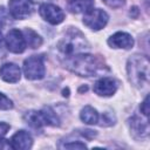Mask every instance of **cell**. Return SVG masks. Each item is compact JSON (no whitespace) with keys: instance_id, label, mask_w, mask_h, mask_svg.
I'll list each match as a JSON object with an SVG mask.
<instances>
[{"instance_id":"1","label":"cell","mask_w":150,"mask_h":150,"mask_svg":"<svg viewBox=\"0 0 150 150\" xmlns=\"http://www.w3.org/2000/svg\"><path fill=\"white\" fill-rule=\"evenodd\" d=\"M66 66L73 73L80 76H96L105 67L103 61L98 56L89 54H76L66 60Z\"/></svg>"},{"instance_id":"2","label":"cell","mask_w":150,"mask_h":150,"mask_svg":"<svg viewBox=\"0 0 150 150\" xmlns=\"http://www.w3.org/2000/svg\"><path fill=\"white\" fill-rule=\"evenodd\" d=\"M129 81L136 88H144L149 83V60L143 55H132L127 64Z\"/></svg>"},{"instance_id":"3","label":"cell","mask_w":150,"mask_h":150,"mask_svg":"<svg viewBox=\"0 0 150 150\" xmlns=\"http://www.w3.org/2000/svg\"><path fill=\"white\" fill-rule=\"evenodd\" d=\"M57 48L60 53L68 59L76 54L87 52L89 49V45L80 30L76 28H70L59 42Z\"/></svg>"},{"instance_id":"4","label":"cell","mask_w":150,"mask_h":150,"mask_svg":"<svg viewBox=\"0 0 150 150\" xmlns=\"http://www.w3.org/2000/svg\"><path fill=\"white\" fill-rule=\"evenodd\" d=\"M23 73L28 80H40L45 76L43 57L40 55H33L25 60Z\"/></svg>"},{"instance_id":"5","label":"cell","mask_w":150,"mask_h":150,"mask_svg":"<svg viewBox=\"0 0 150 150\" xmlns=\"http://www.w3.org/2000/svg\"><path fill=\"white\" fill-rule=\"evenodd\" d=\"M108 14L101 9V8H91L89 9L88 12L84 13V16H83V23L89 27L90 29H94V30H100L102 29L107 22H108Z\"/></svg>"},{"instance_id":"6","label":"cell","mask_w":150,"mask_h":150,"mask_svg":"<svg viewBox=\"0 0 150 150\" xmlns=\"http://www.w3.org/2000/svg\"><path fill=\"white\" fill-rule=\"evenodd\" d=\"M8 8L14 19L21 20L28 18L34 9L32 0H9Z\"/></svg>"},{"instance_id":"7","label":"cell","mask_w":150,"mask_h":150,"mask_svg":"<svg viewBox=\"0 0 150 150\" xmlns=\"http://www.w3.org/2000/svg\"><path fill=\"white\" fill-rule=\"evenodd\" d=\"M39 12H40V15L52 25L61 23L64 19L63 11L53 4H42L39 8Z\"/></svg>"},{"instance_id":"8","label":"cell","mask_w":150,"mask_h":150,"mask_svg":"<svg viewBox=\"0 0 150 150\" xmlns=\"http://www.w3.org/2000/svg\"><path fill=\"white\" fill-rule=\"evenodd\" d=\"M6 46L8 48V50H11L12 53H22L26 49V41H25V36L22 34V32H20L19 29H11L6 38Z\"/></svg>"},{"instance_id":"9","label":"cell","mask_w":150,"mask_h":150,"mask_svg":"<svg viewBox=\"0 0 150 150\" xmlns=\"http://www.w3.org/2000/svg\"><path fill=\"white\" fill-rule=\"evenodd\" d=\"M130 130L136 138H146L149 135V123H148V117L144 116V118L139 117L138 115H134L130 118L129 122Z\"/></svg>"},{"instance_id":"10","label":"cell","mask_w":150,"mask_h":150,"mask_svg":"<svg viewBox=\"0 0 150 150\" xmlns=\"http://www.w3.org/2000/svg\"><path fill=\"white\" fill-rule=\"evenodd\" d=\"M117 90V82L112 77H102L94 84V91L100 96H111Z\"/></svg>"},{"instance_id":"11","label":"cell","mask_w":150,"mask_h":150,"mask_svg":"<svg viewBox=\"0 0 150 150\" xmlns=\"http://www.w3.org/2000/svg\"><path fill=\"white\" fill-rule=\"evenodd\" d=\"M108 43L112 48H123V49H129L134 46V39L131 38L130 34L124 33V32H117L114 35H111L108 39Z\"/></svg>"},{"instance_id":"12","label":"cell","mask_w":150,"mask_h":150,"mask_svg":"<svg viewBox=\"0 0 150 150\" xmlns=\"http://www.w3.org/2000/svg\"><path fill=\"white\" fill-rule=\"evenodd\" d=\"M21 70L18 64L15 63H5L0 67V77L11 83H15L20 80Z\"/></svg>"},{"instance_id":"13","label":"cell","mask_w":150,"mask_h":150,"mask_svg":"<svg viewBox=\"0 0 150 150\" xmlns=\"http://www.w3.org/2000/svg\"><path fill=\"white\" fill-rule=\"evenodd\" d=\"M11 146L13 149H20V150H27L32 146L33 144V139L32 136L25 131V130H20L16 134L13 135V137L11 138Z\"/></svg>"},{"instance_id":"14","label":"cell","mask_w":150,"mask_h":150,"mask_svg":"<svg viewBox=\"0 0 150 150\" xmlns=\"http://www.w3.org/2000/svg\"><path fill=\"white\" fill-rule=\"evenodd\" d=\"M94 7V0H69L68 8L73 13H86Z\"/></svg>"},{"instance_id":"15","label":"cell","mask_w":150,"mask_h":150,"mask_svg":"<svg viewBox=\"0 0 150 150\" xmlns=\"http://www.w3.org/2000/svg\"><path fill=\"white\" fill-rule=\"evenodd\" d=\"M25 121L33 128L35 129H40L41 127L46 125V122H45V118H43V115L40 111H35V110H32V111H28L25 114Z\"/></svg>"},{"instance_id":"16","label":"cell","mask_w":150,"mask_h":150,"mask_svg":"<svg viewBox=\"0 0 150 150\" xmlns=\"http://www.w3.org/2000/svg\"><path fill=\"white\" fill-rule=\"evenodd\" d=\"M81 120L87 124H96L98 122V112L90 105H86L80 114Z\"/></svg>"},{"instance_id":"17","label":"cell","mask_w":150,"mask_h":150,"mask_svg":"<svg viewBox=\"0 0 150 150\" xmlns=\"http://www.w3.org/2000/svg\"><path fill=\"white\" fill-rule=\"evenodd\" d=\"M23 36H25L26 45H28L30 48H38V47H40L42 45V39L40 38V35H38V33H35L30 28H26L25 29Z\"/></svg>"},{"instance_id":"18","label":"cell","mask_w":150,"mask_h":150,"mask_svg":"<svg viewBox=\"0 0 150 150\" xmlns=\"http://www.w3.org/2000/svg\"><path fill=\"white\" fill-rule=\"evenodd\" d=\"M41 112H42V115H43L46 125L57 127V125L60 124V121H59V117H57L56 112H55L50 107H45V108L41 110Z\"/></svg>"},{"instance_id":"19","label":"cell","mask_w":150,"mask_h":150,"mask_svg":"<svg viewBox=\"0 0 150 150\" xmlns=\"http://www.w3.org/2000/svg\"><path fill=\"white\" fill-rule=\"evenodd\" d=\"M13 107V102L4 94L0 93V109L1 110H8Z\"/></svg>"},{"instance_id":"20","label":"cell","mask_w":150,"mask_h":150,"mask_svg":"<svg viewBox=\"0 0 150 150\" xmlns=\"http://www.w3.org/2000/svg\"><path fill=\"white\" fill-rule=\"evenodd\" d=\"M102 122L103 123H101V125H111L115 123V117L110 112H104L102 115Z\"/></svg>"},{"instance_id":"21","label":"cell","mask_w":150,"mask_h":150,"mask_svg":"<svg viewBox=\"0 0 150 150\" xmlns=\"http://www.w3.org/2000/svg\"><path fill=\"white\" fill-rule=\"evenodd\" d=\"M105 5H108L111 8H120L124 5L125 0H102Z\"/></svg>"},{"instance_id":"22","label":"cell","mask_w":150,"mask_h":150,"mask_svg":"<svg viewBox=\"0 0 150 150\" xmlns=\"http://www.w3.org/2000/svg\"><path fill=\"white\" fill-rule=\"evenodd\" d=\"M63 148H67V149H84L86 144L81 143V142H73V143H66L63 145Z\"/></svg>"},{"instance_id":"23","label":"cell","mask_w":150,"mask_h":150,"mask_svg":"<svg viewBox=\"0 0 150 150\" xmlns=\"http://www.w3.org/2000/svg\"><path fill=\"white\" fill-rule=\"evenodd\" d=\"M141 111L143 112L144 116L149 115V96H146L145 100L143 101V103L141 104Z\"/></svg>"},{"instance_id":"24","label":"cell","mask_w":150,"mask_h":150,"mask_svg":"<svg viewBox=\"0 0 150 150\" xmlns=\"http://www.w3.org/2000/svg\"><path fill=\"white\" fill-rule=\"evenodd\" d=\"M8 130H9V124H7L5 122H0V137L5 136Z\"/></svg>"},{"instance_id":"25","label":"cell","mask_w":150,"mask_h":150,"mask_svg":"<svg viewBox=\"0 0 150 150\" xmlns=\"http://www.w3.org/2000/svg\"><path fill=\"white\" fill-rule=\"evenodd\" d=\"M12 148L11 146V143L7 142V139H0V149H9Z\"/></svg>"},{"instance_id":"26","label":"cell","mask_w":150,"mask_h":150,"mask_svg":"<svg viewBox=\"0 0 150 150\" xmlns=\"http://www.w3.org/2000/svg\"><path fill=\"white\" fill-rule=\"evenodd\" d=\"M1 27H2V22L0 21V42H1V40H2V34H1Z\"/></svg>"},{"instance_id":"27","label":"cell","mask_w":150,"mask_h":150,"mask_svg":"<svg viewBox=\"0 0 150 150\" xmlns=\"http://www.w3.org/2000/svg\"><path fill=\"white\" fill-rule=\"evenodd\" d=\"M68 91H69L68 89H64L63 90V96H68Z\"/></svg>"}]
</instances>
